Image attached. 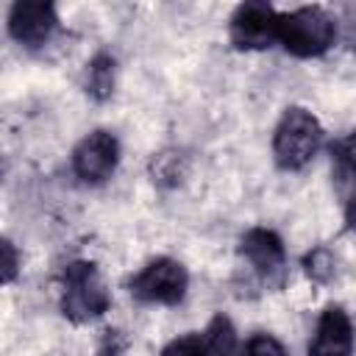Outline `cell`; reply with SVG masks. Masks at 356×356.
Returning <instances> with one entry per match:
<instances>
[{
    "mask_svg": "<svg viewBox=\"0 0 356 356\" xmlns=\"http://www.w3.org/2000/svg\"><path fill=\"white\" fill-rule=\"evenodd\" d=\"M353 353V325L342 306H325L317 317L314 337L309 342V356H350Z\"/></svg>",
    "mask_w": 356,
    "mask_h": 356,
    "instance_id": "cell-9",
    "label": "cell"
},
{
    "mask_svg": "<svg viewBox=\"0 0 356 356\" xmlns=\"http://www.w3.org/2000/svg\"><path fill=\"white\" fill-rule=\"evenodd\" d=\"M111 295L92 261H70L61 273V312L72 323H89L108 312Z\"/></svg>",
    "mask_w": 356,
    "mask_h": 356,
    "instance_id": "cell-1",
    "label": "cell"
},
{
    "mask_svg": "<svg viewBox=\"0 0 356 356\" xmlns=\"http://www.w3.org/2000/svg\"><path fill=\"white\" fill-rule=\"evenodd\" d=\"M337 39V25L331 14L320 6H303L278 17V42L286 53L298 58L323 56Z\"/></svg>",
    "mask_w": 356,
    "mask_h": 356,
    "instance_id": "cell-2",
    "label": "cell"
},
{
    "mask_svg": "<svg viewBox=\"0 0 356 356\" xmlns=\"http://www.w3.org/2000/svg\"><path fill=\"white\" fill-rule=\"evenodd\" d=\"M17 275V253L11 242H3V281H14Z\"/></svg>",
    "mask_w": 356,
    "mask_h": 356,
    "instance_id": "cell-15",
    "label": "cell"
},
{
    "mask_svg": "<svg viewBox=\"0 0 356 356\" xmlns=\"http://www.w3.org/2000/svg\"><path fill=\"white\" fill-rule=\"evenodd\" d=\"M303 267H306V275L317 284H325L331 275H334V256L325 250V248H314L306 259H303Z\"/></svg>",
    "mask_w": 356,
    "mask_h": 356,
    "instance_id": "cell-11",
    "label": "cell"
},
{
    "mask_svg": "<svg viewBox=\"0 0 356 356\" xmlns=\"http://www.w3.org/2000/svg\"><path fill=\"white\" fill-rule=\"evenodd\" d=\"M58 25L56 6L50 0H19L8 11V33L25 47H39Z\"/></svg>",
    "mask_w": 356,
    "mask_h": 356,
    "instance_id": "cell-7",
    "label": "cell"
},
{
    "mask_svg": "<svg viewBox=\"0 0 356 356\" xmlns=\"http://www.w3.org/2000/svg\"><path fill=\"white\" fill-rule=\"evenodd\" d=\"M117 161H120V142L111 131L103 128L86 134L72 150V172L83 184H103L117 170Z\"/></svg>",
    "mask_w": 356,
    "mask_h": 356,
    "instance_id": "cell-6",
    "label": "cell"
},
{
    "mask_svg": "<svg viewBox=\"0 0 356 356\" xmlns=\"http://www.w3.org/2000/svg\"><path fill=\"white\" fill-rule=\"evenodd\" d=\"M334 156H337V161H339L345 170H350V172L356 175V131L348 134L342 142H337Z\"/></svg>",
    "mask_w": 356,
    "mask_h": 356,
    "instance_id": "cell-14",
    "label": "cell"
},
{
    "mask_svg": "<svg viewBox=\"0 0 356 356\" xmlns=\"http://www.w3.org/2000/svg\"><path fill=\"white\" fill-rule=\"evenodd\" d=\"M278 11L270 3L250 0L236 6L228 22V36L236 50H264L278 42Z\"/></svg>",
    "mask_w": 356,
    "mask_h": 356,
    "instance_id": "cell-5",
    "label": "cell"
},
{
    "mask_svg": "<svg viewBox=\"0 0 356 356\" xmlns=\"http://www.w3.org/2000/svg\"><path fill=\"white\" fill-rule=\"evenodd\" d=\"M323 145V125L317 117L300 106L284 111L275 136H273V156L281 170H300L306 167Z\"/></svg>",
    "mask_w": 356,
    "mask_h": 356,
    "instance_id": "cell-3",
    "label": "cell"
},
{
    "mask_svg": "<svg viewBox=\"0 0 356 356\" xmlns=\"http://www.w3.org/2000/svg\"><path fill=\"white\" fill-rule=\"evenodd\" d=\"M242 356H286V350H284V345H281L275 337H270V334H256V337H250V339L245 342Z\"/></svg>",
    "mask_w": 356,
    "mask_h": 356,
    "instance_id": "cell-13",
    "label": "cell"
},
{
    "mask_svg": "<svg viewBox=\"0 0 356 356\" xmlns=\"http://www.w3.org/2000/svg\"><path fill=\"white\" fill-rule=\"evenodd\" d=\"M345 220H348V228H353V231H356V189H353V195H350V200H348Z\"/></svg>",
    "mask_w": 356,
    "mask_h": 356,
    "instance_id": "cell-16",
    "label": "cell"
},
{
    "mask_svg": "<svg viewBox=\"0 0 356 356\" xmlns=\"http://www.w3.org/2000/svg\"><path fill=\"white\" fill-rule=\"evenodd\" d=\"M161 356H209L206 353V339H203V334H184V337L172 339L161 350Z\"/></svg>",
    "mask_w": 356,
    "mask_h": 356,
    "instance_id": "cell-12",
    "label": "cell"
},
{
    "mask_svg": "<svg viewBox=\"0 0 356 356\" xmlns=\"http://www.w3.org/2000/svg\"><path fill=\"white\" fill-rule=\"evenodd\" d=\"M239 253L245 256V261L267 281L278 278L284 273V264H286V250H284V242L275 231L270 228H250L242 234L239 239Z\"/></svg>",
    "mask_w": 356,
    "mask_h": 356,
    "instance_id": "cell-8",
    "label": "cell"
},
{
    "mask_svg": "<svg viewBox=\"0 0 356 356\" xmlns=\"http://www.w3.org/2000/svg\"><path fill=\"white\" fill-rule=\"evenodd\" d=\"M131 295L142 303H159V306H175L184 300L189 289V273L181 261L170 256H159L147 261L128 284Z\"/></svg>",
    "mask_w": 356,
    "mask_h": 356,
    "instance_id": "cell-4",
    "label": "cell"
},
{
    "mask_svg": "<svg viewBox=\"0 0 356 356\" xmlns=\"http://www.w3.org/2000/svg\"><path fill=\"white\" fill-rule=\"evenodd\" d=\"M97 356H120V348L114 345V339H106V345L97 350Z\"/></svg>",
    "mask_w": 356,
    "mask_h": 356,
    "instance_id": "cell-17",
    "label": "cell"
},
{
    "mask_svg": "<svg viewBox=\"0 0 356 356\" xmlns=\"http://www.w3.org/2000/svg\"><path fill=\"white\" fill-rule=\"evenodd\" d=\"M114 72H117L114 56L97 53V56L89 61V70H86V92H89L95 100H108L111 92H114Z\"/></svg>",
    "mask_w": 356,
    "mask_h": 356,
    "instance_id": "cell-10",
    "label": "cell"
}]
</instances>
